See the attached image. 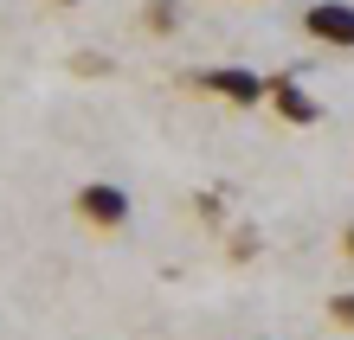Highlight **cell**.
Returning <instances> with one entry per match:
<instances>
[{
    "label": "cell",
    "mask_w": 354,
    "mask_h": 340,
    "mask_svg": "<svg viewBox=\"0 0 354 340\" xmlns=\"http://www.w3.org/2000/svg\"><path fill=\"white\" fill-rule=\"evenodd\" d=\"M194 83H200L206 97H225V103H239V110H258V103H270V77H258V71H239V65L200 71Z\"/></svg>",
    "instance_id": "cell-1"
},
{
    "label": "cell",
    "mask_w": 354,
    "mask_h": 340,
    "mask_svg": "<svg viewBox=\"0 0 354 340\" xmlns=\"http://www.w3.org/2000/svg\"><path fill=\"white\" fill-rule=\"evenodd\" d=\"M303 32L316 46L354 52V0H316V7H303Z\"/></svg>",
    "instance_id": "cell-2"
},
{
    "label": "cell",
    "mask_w": 354,
    "mask_h": 340,
    "mask_svg": "<svg viewBox=\"0 0 354 340\" xmlns=\"http://www.w3.org/2000/svg\"><path fill=\"white\" fill-rule=\"evenodd\" d=\"M77 212L97 231H116V225H129V193L116 180H91V186H77Z\"/></svg>",
    "instance_id": "cell-3"
},
{
    "label": "cell",
    "mask_w": 354,
    "mask_h": 340,
    "mask_svg": "<svg viewBox=\"0 0 354 340\" xmlns=\"http://www.w3.org/2000/svg\"><path fill=\"white\" fill-rule=\"evenodd\" d=\"M270 103H277V116H283V122H297V129H309V122L322 116V110H316V97H309L297 77H270Z\"/></svg>",
    "instance_id": "cell-4"
},
{
    "label": "cell",
    "mask_w": 354,
    "mask_h": 340,
    "mask_svg": "<svg viewBox=\"0 0 354 340\" xmlns=\"http://www.w3.org/2000/svg\"><path fill=\"white\" fill-rule=\"evenodd\" d=\"M142 19H149V32L168 39V32L180 26V7H174V0H149V7H142Z\"/></svg>",
    "instance_id": "cell-5"
},
{
    "label": "cell",
    "mask_w": 354,
    "mask_h": 340,
    "mask_svg": "<svg viewBox=\"0 0 354 340\" xmlns=\"http://www.w3.org/2000/svg\"><path fill=\"white\" fill-rule=\"evenodd\" d=\"M328 314H335V321H342V328H354V289H342V295H335V302H328Z\"/></svg>",
    "instance_id": "cell-6"
},
{
    "label": "cell",
    "mask_w": 354,
    "mask_h": 340,
    "mask_svg": "<svg viewBox=\"0 0 354 340\" xmlns=\"http://www.w3.org/2000/svg\"><path fill=\"white\" fill-rule=\"evenodd\" d=\"M342 250H348V257H354V225H348V231H342Z\"/></svg>",
    "instance_id": "cell-7"
},
{
    "label": "cell",
    "mask_w": 354,
    "mask_h": 340,
    "mask_svg": "<svg viewBox=\"0 0 354 340\" xmlns=\"http://www.w3.org/2000/svg\"><path fill=\"white\" fill-rule=\"evenodd\" d=\"M58 7H77V0H58Z\"/></svg>",
    "instance_id": "cell-8"
}]
</instances>
